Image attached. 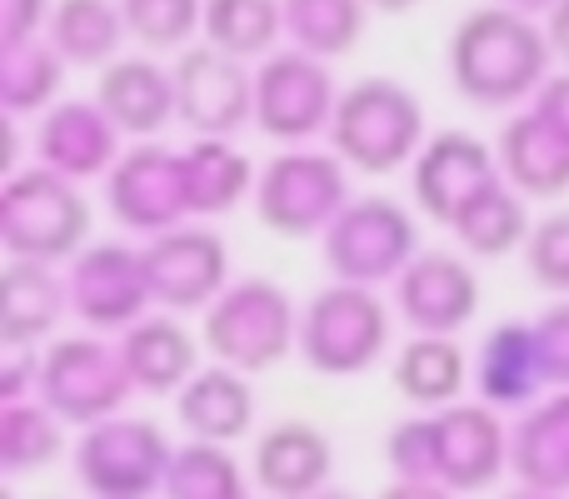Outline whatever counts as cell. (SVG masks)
Wrapping results in <instances>:
<instances>
[{"mask_svg": "<svg viewBox=\"0 0 569 499\" xmlns=\"http://www.w3.org/2000/svg\"><path fill=\"white\" fill-rule=\"evenodd\" d=\"M256 176L250 156L230 140H190L186 146V190H190V216L216 220L236 210L246 196H256Z\"/></svg>", "mask_w": 569, "mask_h": 499, "instance_id": "30", "label": "cell"}, {"mask_svg": "<svg viewBox=\"0 0 569 499\" xmlns=\"http://www.w3.org/2000/svg\"><path fill=\"white\" fill-rule=\"evenodd\" d=\"M284 6V36L295 50L315 60H340L360 46L370 6L365 0H280Z\"/></svg>", "mask_w": 569, "mask_h": 499, "instance_id": "31", "label": "cell"}, {"mask_svg": "<svg viewBox=\"0 0 569 499\" xmlns=\"http://www.w3.org/2000/svg\"><path fill=\"white\" fill-rule=\"evenodd\" d=\"M350 166L335 150L284 146L256 176V216L270 236L310 240L340 220L350 206Z\"/></svg>", "mask_w": 569, "mask_h": 499, "instance_id": "6", "label": "cell"}, {"mask_svg": "<svg viewBox=\"0 0 569 499\" xmlns=\"http://www.w3.org/2000/svg\"><path fill=\"white\" fill-rule=\"evenodd\" d=\"M106 206L126 230L156 240L166 230L190 226V190H186V150L166 140H136L116 170L106 176Z\"/></svg>", "mask_w": 569, "mask_h": 499, "instance_id": "10", "label": "cell"}, {"mask_svg": "<svg viewBox=\"0 0 569 499\" xmlns=\"http://www.w3.org/2000/svg\"><path fill=\"white\" fill-rule=\"evenodd\" d=\"M370 10H385V16H405V10H415L420 0H365Z\"/></svg>", "mask_w": 569, "mask_h": 499, "instance_id": "47", "label": "cell"}, {"mask_svg": "<svg viewBox=\"0 0 569 499\" xmlns=\"http://www.w3.org/2000/svg\"><path fill=\"white\" fill-rule=\"evenodd\" d=\"M146 280H150V300L170 315H206L210 305L226 295L230 285V246L216 226H190L166 230V236L146 240Z\"/></svg>", "mask_w": 569, "mask_h": 499, "instance_id": "14", "label": "cell"}, {"mask_svg": "<svg viewBox=\"0 0 569 499\" xmlns=\"http://www.w3.org/2000/svg\"><path fill=\"white\" fill-rule=\"evenodd\" d=\"M126 36L130 30L120 16V0H56L46 26V40L60 50V60L80 70L116 66Z\"/></svg>", "mask_w": 569, "mask_h": 499, "instance_id": "28", "label": "cell"}, {"mask_svg": "<svg viewBox=\"0 0 569 499\" xmlns=\"http://www.w3.org/2000/svg\"><path fill=\"white\" fill-rule=\"evenodd\" d=\"M176 460V445L166 440L156 420L116 415L90 430H80L70 465L90 499H150L166 490V470Z\"/></svg>", "mask_w": 569, "mask_h": 499, "instance_id": "8", "label": "cell"}, {"mask_svg": "<svg viewBox=\"0 0 569 499\" xmlns=\"http://www.w3.org/2000/svg\"><path fill=\"white\" fill-rule=\"evenodd\" d=\"M66 455V420L46 400L0 405V465L6 475H36Z\"/></svg>", "mask_w": 569, "mask_h": 499, "instance_id": "34", "label": "cell"}, {"mask_svg": "<svg viewBox=\"0 0 569 499\" xmlns=\"http://www.w3.org/2000/svg\"><path fill=\"white\" fill-rule=\"evenodd\" d=\"M176 420L186 425L190 440L236 445L256 425V390L240 370L210 365V370H196V380L176 395Z\"/></svg>", "mask_w": 569, "mask_h": 499, "instance_id": "26", "label": "cell"}, {"mask_svg": "<svg viewBox=\"0 0 569 499\" xmlns=\"http://www.w3.org/2000/svg\"><path fill=\"white\" fill-rule=\"evenodd\" d=\"M425 146V106L410 86L390 76H365L340 90L330 120V150L360 176H390L415 166Z\"/></svg>", "mask_w": 569, "mask_h": 499, "instance_id": "2", "label": "cell"}, {"mask_svg": "<svg viewBox=\"0 0 569 499\" xmlns=\"http://www.w3.org/2000/svg\"><path fill=\"white\" fill-rule=\"evenodd\" d=\"M500 180V156L470 130H435L410 166V196L425 220L450 230L455 216Z\"/></svg>", "mask_w": 569, "mask_h": 499, "instance_id": "16", "label": "cell"}, {"mask_svg": "<svg viewBox=\"0 0 569 499\" xmlns=\"http://www.w3.org/2000/svg\"><path fill=\"white\" fill-rule=\"evenodd\" d=\"M176 116L196 140H230L256 126V70L216 46H186L176 56Z\"/></svg>", "mask_w": 569, "mask_h": 499, "instance_id": "12", "label": "cell"}, {"mask_svg": "<svg viewBox=\"0 0 569 499\" xmlns=\"http://www.w3.org/2000/svg\"><path fill=\"white\" fill-rule=\"evenodd\" d=\"M525 110H530V116L540 120L545 130H555V136H560L565 146H569V70H565V66L555 70V76L545 80L540 90H535V100H530Z\"/></svg>", "mask_w": 569, "mask_h": 499, "instance_id": "41", "label": "cell"}, {"mask_svg": "<svg viewBox=\"0 0 569 499\" xmlns=\"http://www.w3.org/2000/svg\"><path fill=\"white\" fill-rule=\"evenodd\" d=\"M470 380L480 390L485 405L495 410H530L545 390V370H540V345H535V325L530 320H500L485 330V340L475 345L470 360Z\"/></svg>", "mask_w": 569, "mask_h": 499, "instance_id": "20", "label": "cell"}, {"mask_svg": "<svg viewBox=\"0 0 569 499\" xmlns=\"http://www.w3.org/2000/svg\"><path fill=\"white\" fill-rule=\"evenodd\" d=\"M0 246L6 260L70 265L90 246V200L56 170L20 166L0 186Z\"/></svg>", "mask_w": 569, "mask_h": 499, "instance_id": "3", "label": "cell"}, {"mask_svg": "<svg viewBox=\"0 0 569 499\" xmlns=\"http://www.w3.org/2000/svg\"><path fill=\"white\" fill-rule=\"evenodd\" d=\"M166 499H246V470L230 455V445L186 440L166 470Z\"/></svg>", "mask_w": 569, "mask_h": 499, "instance_id": "35", "label": "cell"}, {"mask_svg": "<svg viewBox=\"0 0 569 499\" xmlns=\"http://www.w3.org/2000/svg\"><path fill=\"white\" fill-rule=\"evenodd\" d=\"M56 0H0V50L40 40V30L50 26Z\"/></svg>", "mask_w": 569, "mask_h": 499, "instance_id": "40", "label": "cell"}, {"mask_svg": "<svg viewBox=\"0 0 569 499\" xmlns=\"http://www.w3.org/2000/svg\"><path fill=\"white\" fill-rule=\"evenodd\" d=\"M70 315V285L60 265L6 260L0 270V340L6 350H36Z\"/></svg>", "mask_w": 569, "mask_h": 499, "instance_id": "22", "label": "cell"}, {"mask_svg": "<svg viewBox=\"0 0 569 499\" xmlns=\"http://www.w3.org/2000/svg\"><path fill=\"white\" fill-rule=\"evenodd\" d=\"M325 270L345 285H385L400 280L405 265L420 255V226L390 196H355L330 230L320 236Z\"/></svg>", "mask_w": 569, "mask_h": 499, "instance_id": "9", "label": "cell"}, {"mask_svg": "<svg viewBox=\"0 0 569 499\" xmlns=\"http://www.w3.org/2000/svg\"><path fill=\"white\" fill-rule=\"evenodd\" d=\"M0 140H6V176H16V150H20V126H16V116H6L0 120Z\"/></svg>", "mask_w": 569, "mask_h": 499, "instance_id": "45", "label": "cell"}, {"mask_svg": "<svg viewBox=\"0 0 569 499\" xmlns=\"http://www.w3.org/2000/svg\"><path fill=\"white\" fill-rule=\"evenodd\" d=\"M545 36H550V50H555V60L569 70V0H560V6L545 16Z\"/></svg>", "mask_w": 569, "mask_h": 499, "instance_id": "44", "label": "cell"}, {"mask_svg": "<svg viewBox=\"0 0 569 499\" xmlns=\"http://www.w3.org/2000/svg\"><path fill=\"white\" fill-rule=\"evenodd\" d=\"M96 100L120 136L130 140H156L176 116V70L160 66L150 56H120L116 66L100 70Z\"/></svg>", "mask_w": 569, "mask_h": 499, "instance_id": "21", "label": "cell"}, {"mask_svg": "<svg viewBox=\"0 0 569 499\" xmlns=\"http://www.w3.org/2000/svg\"><path fill=\"white\" fill-rule=\"evenodd\" d=\"M390 380L410 405L435 415L460 400V390L470 385V355L455 335H415L395 350Z\"/></svg>", "mask_w": 569, "mask_h": 499, "instance_id": "27", "label": "cell"}, {"mask_svg": "<svg viewBox=\"0 0 569 499\" xmlns=\"http://www.w3.org/2000/svg\"><path fill=\"white\" fill-rule=\"evenodd\" d=\"M530 325H535V345H540L545 390H569V295L550 300Z\"/></svg>", "mask_w": 569, "mask_h": 499, "instance_id": "39", "label": "cell"}, {"mask_svg": "<svg viewBox=\"0 0 569 499\" xmlns=\"http://www.w3.org/2000/svg\"><path fill=\"white\" fill-rule=\"evenodd\" d=\"M30 146H36V166L56 170V176L76 180V186L80 180H106L110 170H116V160L126 156L116 120L100 110L96 96L56 100V106L36 120Z\"/></svg>", "mask_w": 569, "mask_h": 499, "instance_id": "18", "label": "cell"}, {"mask_svg": "<svg viewBox=\"0 0 569 499\" xmlns=\"http://www.w3.org/2000/svg\"><path fill=\"white\" fill-rule=\"evenodd\" d=\"M480 310V280L455 250H420L395 280V315L415 335H460Z\"/></svg>", "mask_w": 569, "mask_h": 499, "instance_id": "17", "label": "cell"}, {"mask_svg": "<svg viewBox=\"0 0 569 499\" xmlns=\"http://www.w3.org/2000/svg\"><path fill=\"white\" fill-rule=\"evenodd\" d=\"M510 475L520 490L569 495V390H550L510 420Z\"/></svg>", "mask_w": 569, "mask_h": 499, "instance_id": "23", "label": "cell"}, {"mask_svg": "<svg viewBox=\"0 0 569 499\" xmlns=\"http://www.w3.org/2000/svg\"><path fill=\"white\" fill-rule=\"evenodd\" d=\"M120 355H126V370L136 380V390L146 395H180L200 370V340L170 310L130 325L120 335Z\"/></svg>", "mask_w": 569, "mask_h": 499, "instance_id": "24", "label": "cell"}, {"mask_svg": "<svg viewBox=\"0 0 569 499\" xmlns=\"http://www.w3.org/2000/svg\"><path fill=\"white\" fill-rule=\"evenodd\" d=\"M120 16L146 50H186L206 30V0H120Z\"/></svg>", "mask_w": 569, "mask_h": 499, "instance_id": "36", "label": "cell"}, {"mask_svg": "<svg viewBox=\"0 0 569 499\" xmlns=\"http://www.w3.org/2000/svg\"><path fill=\"white\" fill-rule=\"evenodd\" d=\"M200 340L216 355V365H230L240 375H260L280 365L300 340V305L290 290L266 275L230 280L226 295L200 315Z\"/></svg>", "mask_w": 569, "mask_h": 499, "instance_id": "5", "label": "cell"}, {"mask_svg": "<svg viewBox=\"0 0 569 499\" xmlns=\"http://www.w3.org/2000/svg\"><path fill=\"white\" fill-rule=\"evenodd\" d=\"M445 66H450V86L460 90V100L480 110H515L530 106L535 90L555 76V50L545 20H530L495 0L455 20Z\"/></svg>", "mask_w": 569, "mask_h": 499, "instance_id": "1", "label": "cell"}, {"mask_svg": "<svg viewBox=\"0 0 569 499\" xmlns=\"http://www.w3.org/2000/svg\"><path fill=\"white\" fill-rule=\"evenodd\" d=\"M246 499H256V495H246Z\"/></svg>", "mask_w": 569, "mask_h": 499, "instance_id": "50", "label": "cell"}, {"mask_svg": "<svg viewBox=\"0 0 569 499\" xmlns=\"http://www.w3.org/2000/svg\"><path fill=\"white\" fill-rule=\"evenodd\" d=\"M500 176L525 200H560L569 196V146L555 130H545L530 110H515L495 136Z\"/></svg>", "mask_w": 569, "mask_h": 499, "instance_id": "25", "label": "cell"}, {"mask_svg": "<svg viewBox=\"0 0 569 499\" xmlns=\"http://www.w3.org/2000/svg\"><path fill=\"white\" fill-rule=\"evenodd\" d=\"M435 420V480L455 495H485L510 470V425L485 400H455Z\"/></svg>", "mask_w": 569, "mask_h": 499, "instance_id": "15", "label": "cell"}, {"mask_svg": "<svg viewBox=\"0 0 569 499\" xmlns=\"http://www.w3.org/2000/svg\"><path fill=\"white\" fill-rule=\"evenodd\" d=\"M330 470L335 445L310 420H276L250 455V480L266 490V499H315L330 490Z\"/></svg>", "mask_w": 569, "mask_h": 499, "instance_id": "19", "label": "cell"}, {"mask_svg": "<svg viewBox=\"0 0 569 499\" xmlns=\"http://www.w3.org/2000/svg\"><path fill=\"white\" fill-rule=\"evenodd\" d=\"M450 230L465 255H475V260H500V255H510V250H525V240H530V230H535L530 200L500 176L455 216Z\"/></svg>", "mask_w": 569, "mask_h": 499, "instance_id": "29", "label": "cell"}, {"mask_svg": "<svg viewBox=\"0 0 569 499\" xmlns=\"http://www.w3.org/2000/svg\"><path fill=\"white\" fill-rule=\"evenodd\" d=\"M525 270L545 295H569V210H550L535 220L530 240H525Z\"/></svg>", "mask_w": 569, "mask_h": 499, "instance_id": "37", "label": "cell"}, {"mask_svg": "<svg viewBox=\"0 0 569 499\" xmlns=\"http://www.w3.org/2000/svg\"><path fill=\"white\" fill-rule=\"evenodd\" d=\"M200 36L236 60H266L276 56V40L284 36V6L280 0H206Z\"/></svg>", "mask_w": 569, "mask_h": 499, "instance_id": "33", "label": "cell"}, {"mask_svg": "<svg viewBox=\"0 0 569 499\" xmlns=\"http://www.w3.org/2000/svg\"><path fill=\"white\" fill-rule=\"evenodd\" d=\"M505 499H569V495H540V490H510Z\"/></svg>", "mask_w": 569, "mask_h": 499, "instance_id": "48", "label": "cell"}, {"mask_svg": "<svg viewBox=\"0 0 569 499\" xmlns=\"http://www.w3.org/2000/svg\"><path fill=\"white\" fill-rule=\"evenodd\" d=\"M60 80H66V60L46 36L0 50V110L6 116H46L60 100Z\"/></svg>", "mask_w": 569, "mask_h": 499, "instance_id": "32", "label": "cell"}, {"mask_svg": "<svg viewBox=\"0 0 569 499\" xmlns=\"http://www.w3.org/2000/svg\"><path fill=\"white\" fill-rule=\"evenodd\" d=\"M40 395V350H6L0 370V405H20Z\"/></svg>", "mask_w": 569, "mask_h": 499, "instance_id": "42", "label": "cell"}, {"mask_svg": "<svg viewBox=\"0 0 569 499\" xmlns=\"http://www.w3.org/2000/svg\"><path fill=\"white\" fill-rule=\"evenodd\" d=\"M315 499H355V495H350V490H320Z\"/></svg>", "mask_w": 569, "mask_h": 499, "instance_id": "49", "label": "cell"}, {"mask_svg": "<svg viewBox=\"0 0 569 499\" xmlns=\"http://www.w3.org/2000/svg\"><path fill=\"white\" fill-rule=\"evenodd\" d=\"M66 285H70V315L96 335H126L156 305L146 280V255L126 246V240H90L66 265Z\"/></svg>", "mask_w": 569, "mask_h": 499, "instance_id": "13", "label": "cell"}, {"mask_svg": "<svg viewBox=\"0 0 569 499\" xmlns=\"http://www.w3.org/2000/svg\"><path fill=\"white\" fill-rule=\"evenodd\" d=\"M380 499H460V495L435 485V480H390L380 490Z\"/></svg>", "mask_w": 569, "mask_h": 499, "instance_id": "43", "label": "cell"}, {"mask_svg": "<svg viewBox=\"0 0 569 499\" xmlns=\"http://www.w3.org/2000/svg\"><path fill=\"white\" fill-rule=\"evenodd\" d=\"M500 6H510V10H520V16H530V20H545L560 0H500Z\"/></svg>", "mask_w": 569, "mask_h": 499, "instance_id": "46", "label": "cell"}, {"mask_svg": "<svg viewBox=\"0 0 569 499\" xmlns=\"http://www.w3.org/2000/svg\"><path fill=\"white\" fill-rule=\"evenodd\" d=\"M380 455L395 470V480H435V420L430 415H410V420H400L390 435H385Z\"/></svg>", "mask_w": 569, "mask_h": 499, "instance_id": "38", "label": "cell"}, {"mask_svg": "<svg viewBox=\"0 0 569 499\" xmlns=\"http://www.w3.org/2000/svg\"><path fill=\"white\" fill-rule=\"evenodd\" d=\"M136 395V380L126 370L120 340L86 330V335H66L50 340L40 350V395L50 410L76 430H90L100 420H116L126 410V400Z\"/></svg>", "mask_w": 569, "mask_h": 499, "instance_id": "7", "label": "cell"}, {"mask_svg": "<svg viewBox=\"0 0 569 499\" xmlns=\"http://www.w3.org/2000/svg\"><path fill=\"white\" fill-rule=\"evenodd\" d=\"M340 86L330 76V60H315L305 50H276L256 66V130L280 146H305L320 130H330Z\"/></svg>", "mask_w": 569, "mask_h": 499, "instance_id": "11", "label": "cell"}, {"mask_svg": "<svg viewBox=\"0 0 569 499\" xmlns=\"http://www.w3.org/2000/svg\"><path fill=\"white\" fill-rule=\"evenodd\" d=\"M300 360L325 380H350L385 360L390 350V305L370 285L330 280L300 305Z\"/></svg>", "mask_w": 569, "mask_h": 499, "instance_id": "4", "label": "cell"}]
</instances>
